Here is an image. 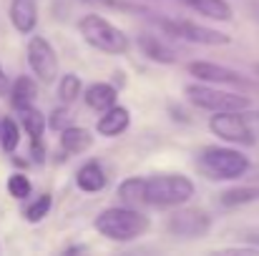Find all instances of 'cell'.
I'll return each mask as SVG.
<instances>
[{
	"label": "cell",
	"instance_id": "1",
	"mask_svg": "<svg viewBox=\"0 0 259 256\" xmlns=\"http://www.w3.org/2000/svg\"><path fill=\"white\" fill-rule=\"evenodd\" d=\"M151 221L149 216H144L141 211L131 209V206H116V209H106L96 216L93 229L111 239V241H134L139 239L144 231H149Z\"/></svg>",
	"mask_w": 259,
	"mask_h": 256
},
{
	"label": "cell",
	"instance_id": "2",
	"mask_svg": "<svg viewBox=\"0 0 259 256\" xmlns=\"http://www.w3.org/2000/svg\"><path fill=\"white\" fill-rule=\"evenodd\" d=\"M78 33L91 48L108 53V56H121L128 50V38L121 28H116L111 20L101 18V15H83L78 20Z\"/></svg>",
	"mask_w": 259,
	"mask_h": 256
},
{
	"label": "cell",
	"instance_id": "3",
	"mask_svg": "<svg viewBox=\"0 0 259 256\" xmlns=\"http://www.w3.org/2000/svg\"><path fill=\"white\" fill-rule=\"evenodd\" d=\"M196 186L191 178L166 173V176H151L144 183V203L149 206H181L194 196Z\"/></svg>",
	"mask_w": 259,
	"mask_h": 256
},
{
	"label": "cell",
	"instance_id": "4",
	"mask_svg": "<svg viewBox=\"0 0 259 256\" xmlns=\"http://www.w3.org/2000/svg\"><path fill=\"white\" fill-rule=\"evenodd\" d=\"M199 166L214 181H232V178H239L247 173L249 159L234 148H227V146H209L201 151Z\"/></svg>",
	"mask_w": 259,
	"mask_h": 256
},
{
	"label": "cell",
	"instance_id": "5",
	"mask_svg": "<svg viewBox=\"0 0 259 256\" xmlns=\"http://www.w3.org/2000/svg\"><path fill=\"white\" fill-rule=\"evenodd\" d=\"M186 98L189 103H194L201 111H211V113H227V111H247L252 106V100L242 93H232V90H219L209 83H191L186 85Z\"/></svg>",
	"mask_w": 259,
	"mask_h": 256
},
{
	"label": "cell",
	"instance_id": "6",
	"mask_svg": "<svg viewBox=\"0 0 259 256\" xmlns=\"http://www.w3.org/2000/svg\"><path fill=\"white\" fill-rule=\"evenodd\" d=\"M209 128H211L214 136H219L227 143H242V146L254 143V131L249 128V123L242 116V111H227V113L211 116Z\"/></svg>",
	"mask_w": 259,
	"mask_h": 256
},
{
	"label": "cell",
	"instance_id": "7",
	"mask_svg": "<svg viewBox=\"0 0 259 256\" xmlns=\"http://www.w3.org/2000/svg\"><path fill=\"white\" fill-rule=\"evenodd\" d=\"M28 63H30L33 73L38 76V81L53 83L58 78V56H56V48L43 35H33L28 40Z\"/></svg>",
	"mask_w": 259,
	"mask_h": 256
},
{
	"label": "cell",
	"instance_id": "8",
	"mask_svg": "<svg viewBox=\"0 0 259 256\" xmlns=\"http://www.w3.org/2000/svg\"><path fill=\"white\" fill-rule=\"evenodd\" d=\"M161 25L171 35L184 38L189 43H199V45H227L229 43V35H224L222 30H211V28L196 25L191 20H164Z\"/></svg>",
	"mask_w": 259,
	"mask_h": 256
},
{
	"label": "cell",
	"instance_id": "9",
	"mask_svg": "<svg viewBox=\"0 0 259 256\" xmlns=\"http://www.w3.org/2000/svg\"><path fill=\"white\" fill-rule=\"evenodd\" d=\"M211 226V219L209 214L199 211V209H184V211H176L171 219H169V231L174 236H186V239H199L209 231Z\"/></svg>",
	"mask_w": 259,
	"mask_h": 256
},
{
	"label": "cell",
	"instance_id": "10",
	"mask_svg": "<svg viewBox=\"0 0 259 256\" xmlns=\"http://www.w3.org/2000/svg\"><path fill=\"white\" fill-rule=\"evenodd\" d=\"M189 76H194L196 81H204V83H234L242 85L244 78L232 71V68H224V66H217V63H209V61H194L186 66Z\"/></svg>",
	"mask_w": 259,
	"mask_h": 256
},
{
	"label": "cell",
	"instance_id": "11",
	"mask_svg": "<svg viewBox=\"0 0 259 256\" xmlns=\"http://www.w3.org/2000/svg\"><path fill=\"white\" fill-rule=\"evenodd\" d=\"M128 123H131L128 108H123V106H111V108L103 111V116L98 118L96 131H98L101 136H106V138H116V136H121V133L128 128Z\"/></svg>",
	"mask_w": 259,
	"mask_h": 256
},
{
	"label": "cell",
	"instance_id": "12",
	"mask_svg": "<svg viewBox=\"0 0 259 256\" xmlns=\"http://www.w3.org/2000/svg\"><path fill=\"white\" fill-rule=\"evenodd\" d=\"M10 23L18 33H33L38 25L35 0H13L10 3Z\"/></svg>",
	"mask_w": 259,
	"mask_h": 256
},
{
	"label": "cell",
	"instance_id": "13",
	"mask_svg": "<svg viewBox=\"0 0 259 256\" xmlns=\"http://www.w3.org/2000/svg\"><path fill=\"white\" fill-rule=\"evenodd\" d=\"M139 48H141V53H144L149 61H154V63L171 66L174 61H176L174 50L164 40H159L156 35H139Z\"/></svg>",
	"mask_w": 259,
	"mask_h": 256
},
{
	"label": "cell",
	"instance_id": "14",
	"mask_svg": "<svg viewBox=\"0 0 259 256\" xmlns=\"http://www.w3.org/2000/svg\"><path fill=\"white\" fill-rule=\"evenodd\" d=\"M86 106L88 108H93V111H108L111 106H116V98H118V93H116V88L108 83H93L86 88Z\"/></svg>",
	"mask_w": 259,
	"mask_h": 256
},
{
	"label": "cell",
	"instance_id": "15",
	"mask_svg": "<svg viewBox=\"0 0 259 256\" xmlns=\"http://www.w3.org/2000/svg\"><path fill=\"white\" fill-rule=\"evenodd\" d=\"M61 146L68 153H83L93 146V136L88 128H78V126H68L61 131Z\"/></svg>",
	"mask_w": 259,
	"mask_h": 256
},
{
	"label": "cell",
	"instance_id": "16",
	"mask_svg": "<svg viewBox=\"0 0 259 256\" xmlns=\"http://www.w3.org/2000/svg\"><path fill=\"white\" fill-rule=\"evenodd\" d=\"M76 183H78V188L86 191V193H98V191L106 188V173H103V169H101L96 161H91V164L78 169Z\"/></svg>",
	"mask_w": 259,
	"mask_h": 256
},
{
	"label": "cell",
	"instance_id": "17",
	"mask_svg": "<svg viewBox=\"0 0 259 256\" xmlns=\"http://www.w3.org/2000/svg\"><path fill=\"white\" fill-rule=\"evenodd\" d=\"M35 95H38V85H35L33 78H28V76H20V78L13 83V88H10V100H13V106H15L18 111L33 106Z\"/></svg>",
	"mask_w": 259,
	"mask_h": 256
},
{
	"label": "cell",
	"instance_id": "18",
	"mask_svg": "<svg viewBox=\"0 0 259 256\" xmlns=\"http://www.w3.org/2000/svg\"><path fill=\"white\" fill-rule=\"evenodd\" d=\"M196 13L211 20H232V5L227 0H186Z\"/></svg>",
	"mask_w": 259,
	"mask_h": 256
},
{
	"label": "cell",
	"instance_id": "19",
	"mask_svg": "<svg viewBox=\"0 0 259 256\" xmlns=\"http://www.w3.org/2000/svg\"><path fill=\"white\" fill-rule=\"evenodd\" d=\"M20 123H23L25 133H28L33 141H40V136H43V131H46V116H43L38 108H33V106L20 108Z\"/></svg>",
	"mask_w": 259,
	"mask_h": 256
},
{
	"label": "cell",
	"instance_id": "20",
	"mask_svg": "<svg viewBox=\"0 0 259 256\" xmlns=\"http://www.w3.org/2000/svg\"><path fill=\"white\" fill-rule=\"evenodd\" d=\"M254 201H259V186H239V188H229L222 193L224 206H244Z\"/></svg>",
	"mask_w": 259,
	"mask_h": 256
},
{
	"label": "cell",
	"instance_id": "21",
	"mask_svg": "<svg viewBox=\"0 0 259 256\" xmlns=\"http://www.w3.org/2000/svg\"><path fill=\"white\" fill-rule=\"evenodd\" d=\"M20 143V128L13 118H3L0 121V146L5 153H13Z\"/></svg>",
	"mask_w": 259,
	"mask_h": 256
},
{
	"label": "cell",
	"instance_id": "22",
	"mask_svg": "<svg viewBox=\"0 0 259 256\" xmlns=\"http://www.w3.org/2000/svg\"><path fill=\"white\" fill-rule=\"evenodd\" d=\"M144 183H146V178H128L118 186V196L126 201V206L144 203Z\"/></svg>",
	"mask_w": 259,
	"mask_h": 256
},
{
	"label": "cell",
	"instance_id": "23",
	"mask_svg": "<svg viewBox=\"0 0 259 256\" xmlns=\"http://www.w3.org/2000/svg\"><path fill=\"white\" fill-rule=\"evenodd\" d=\"M78 95H81V78L76 73H66L58 83V98L63 103H73Z\"/></svg>",
	"mask_w": 259,
	"mask_h": 256
},
{
	"label": "cell",
	"instance_id": "24",
	"mask_svg": "<svg viewBox=\"0 0 259 256\" xmlns=\"http://www.w3.org/2000/svg\"><path fill=\"white\" fill-rule=\"evenodd\" d=\"M51 206H53V198H51L48 193L38 196L33 203H28V209H25V221H30V224H38V221H43V219L48 216Z\"/></svg>",
	"mask_w": 259,
	"mask_h": 256
},
{
	"label": "cell",
	"instance_id": "25",
	"mask_svg": "<svg viewBox=\"0 0 259 256\" xmlns=\"http://www.w3.org/2000/svg\"><path fill=\"white\" fill-rule=\"evenodd\" d=\"M8 191H10L13 198H25V196H30V181H28V176L13 173V176L8 178Z\"/></svg>",
	"mask_w": 259,
	"mask_h": 256
},
{
	"label": "cell",
	"instance_id": "26",
	"mask_svg": "<svg viewBox=\"0 0 259 256\" xmlns=\"http://www.w3.org/2000/svg\"><path fill=\"white\" fill-rule=\"evenodd\" d=\"M63 116H68V113H63V111H56V113H53V118H51V126L63 131Z\"/></svg>",
	"mask_w": 259,
	"mask_h": 256
},
{
	"label": "cell",
	"instance_id": "27",
	"mask_svg": "<svg viewBox=\"0 0 259 256\" xmlns=\"http://www.w3.org/2000/svg\"><path fill=\"white\" fill-rule=\"evenodd\" d=\"M8 88H10V83H8V76L3 73V68H0V98L8 93Z\"/></svg>",
	"mask_w": 259,
	"mask_h": 256
},
{
	"label": "cell",
	"instance_id": "28",
	"mask_svg": "<svg viewBox=\"0 0 259 256\" xmlns=\"http://www.w3.org/2000/svg\"><path fill=\"white\" fill-rule=\"evenodd\" d=\"M244 239H247V241H252V244H257V246H259V231H252V234H247Z\"/></svg>",
	"mask_w": 259,
	"mask_h": 256
},
{
	"label": "cell",
	"instance_id": "29",
	"mask_svg": "<svg viewBox=\"0 0 259 256\" xmlns=\"http://www.w3.org/2000/svg\"><path fill=\"white\" fill-rule=\"evenodd\" d=\"M88 3H101V5H113L116 0H88Z\"/></svg>",
	"mask_w": 259,
	"mask_h": 256
}]
</instances>
